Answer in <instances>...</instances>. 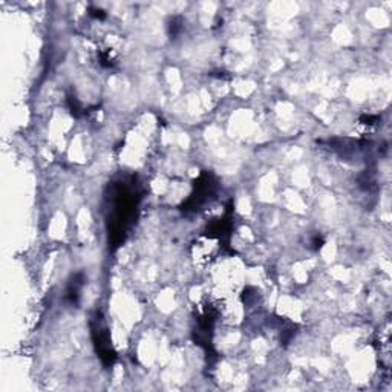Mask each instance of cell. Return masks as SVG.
<instances>
[{"label": "cell", "instance_id": "obj_3", "mask_svg": "<svg viewBox=\"0 0 392 392\" xmlns=\"http://www.w3.org/2000/svg\"><path fill=\"white\" fill-rule=\"evenodd\" d=\"M92 17H97V18H104L106 17V14L101 11V9H97V8H94V9H91V13H89Z\"/></svg>", "mask_w": 392, "mask_h": 392}, {"label": "cell", "instance_id": "obj_2", "mask_svg": "<svg viewBox=\"0 0 392 392\" xmlns=\"http://www.w3.org/2000/svg\"><path fill=\"white\" fill-rule=\"evenodd\" d=\"M82 285H83L82 274H77V276L74 278V280L69 283V288H67V299H69L72 303H75L78 300V297H80Z\"/></svg>", "mask_w": 392, "mask_h": 392}, {"label": "cell", "instance_id": "obj_1", "mask_svg": "<svg viewBox=\"0 0 392 392\" xmlns=\"http://www.w3.org/2000/svg\"><path fill=\"white\" fill-rule=\"evenodd\" d=\"M138 193H136L135 182H118L112 185L111 190V231H112V239L116 241L118 236V242L123 241V234L126 233L127 224L131 222L133 218V212L138 205Z\"/></svg>", "mask_w": 392, "mask_h": 392}]
</instances>
